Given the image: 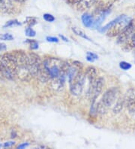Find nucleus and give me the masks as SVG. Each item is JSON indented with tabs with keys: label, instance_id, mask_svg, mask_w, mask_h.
<instances>
[{
	"label": "nucleus",
	"instance_id": "f257e3e1",
	"mask_svg": "<svg viewBox=\"0 0 135 149\" xmlns=\"http://www.w3.org/2000/svg\"><path fill=\"white\" fill-rule=\"evenodd\" d=\"M49 73L51 79L57 78L62 74L66 75L71 65L65 60L58 57H47L42 61Z\"/></svg>",
	"mask_w": 135,
	"mask_h": 149
},
{
	"label": "nucleus",
	"instance_id": "f03ea898",
	"mask_svg": "<svg viewBox=\"0 0 135 149\" xmlns=\"http://www.w3.org/2000/svg\"><path fill=\"white\" fill-rule=\"evenodd\" d=\"M86 80L87 78L85 75V72H83L81 69L76 75L75 78L69 82L70 92L73 96H78L83 93Z\"/></svg>",
	"mask_w": 135,
	"mask_h": 149
},
{
	"label": "nucleus",
	"instance_id": "7ed1b4c3",
	"mask_svg": "<svg viewBox=\"0 0 135 149\" xmlns=\"http://www.w3.org/2000/svg\"><path fill=\"white\" fill-rule=\"evenodd\" d=\"M0 59L2 60L4 64L6 65V67L9 69V71L11 72L15 76H17V63L16 58H15V55H14L12 51L1 54L0 55Z\"/></svg>",
	"mask_w": 135,
	"mask_h": 149
},
{
	"label": "nucleus",
	"instance_id": "20e7f679",
	"mask_svg": "<svg viewBox=\"0 0 135 149\" xmlns=\"http://www.w3.org/2000/svg\"><path fill=\"white\" fill-rule=\"evenodd\" d=\"M132 19L128 17L125 16L123 18L119 20V21L116 22L111 28L108 29L107 31V35L109 37H116L118 36L125 29V28L127 26Z\"/></svg>",
	"mask_w": 135,
	"mask_h": 149
},
{
	"label": "nucleus",
	"instance_id": "39448f33",
	"mask_svg": "<svg viewBox=\"0 0 135 149\" xmlns=\"http://www.w3.org/2000/svg\"><path fill=\"white\" fill-rule=\"evenodd\" d=\"M85 75H86V78L88 80V87H87V97L90 98L92 93L94 84H95L96 79L98 78L97 69L94 66H92V65L88 66L87 69H86V71H85Z\"/></svg>",
	"mask_w": 135,
	"mask_h": 149
},
{
	"label": "nucleus",
	"instance_id": "423d86ee",
	"mask_svg": "<svg viewBox=\"0 0 135 149\" xmlns=\"http://www.w3.org/2000/svg\"><path fill=\"white\" fill-rule=\"evenodd\" d=\"M29 55V69L30 72L31 74L33 77H36L37 73H38V69H39L40 65L42 64V61L41 60V57L39 55L34 52H29L28 53Z\"/></svg>",
	"mask_w": 135,
	"mask_h": 149
},
{
	"label": "nucleus",
	"instance_id": "0eeeda50",
	"mask_svg": "<svg viewBox=\"0 0 135 149\" xmlns=\"http://www.w3.org/2000/svg\"><path fill=\"white\" fill-rule=\"evenodd\" d=\"M118 93H119V91L117 87H111L103 94L101 101L105 104L106 107H110L116 102Z\"/></svg>",
	"mask_w": 135,
	"mask_h": 149
},
{
	"label": "nucleus",
	"instance_id": "6e6552de",
	"mask_svg": "<svg viewBox=\"0 0 135 149\" xmlns=\"http://www.w3.org/2000/svg\"><path fill=\"white\" fill-rule=\"evenodd\" d=\"M125 106L132 113H135V88L128 90L124 97Z\"/></svg>",
	"mask_w": 135,
	"mask_h": 149
},
{
	"label": "nucleus",
	"instance_id": "1a4fd4ad",
	"mask_svg": "<svg viewBox=\"0 0 135 149\" xmlns=\"http://www.w3.org/2000/svg\"><path fill=\"white\" fill-rule=\"evenodd\" d=\"M105 86V79L102 77H99L96 79L95 84L93 86V89H92V93L91 95V100H92V103H96V99L100 96L101 93Z\"/></svg>",
	"mask_w": 135,
	"mask_h": 149
},
{
	"label": "nucleus",
	"instance_id": "9d476101",
	"mask_svg": "<svg viewBox=\"0 0 135 149\" xmlns=\"http://www.w3.org/2000/svg\"><path fill=\"white\" fill-rule=\"evenodd\" d=\"M17 63V67L28 66L29 67V55L23 50H16L12 51Z\"/></svg>",
	"mask_w": 135,
	"mask_h": 149
},
{
	"label": "nucleus",
	"instance_id": "9b49d317",
	"mask_svg": "<svg viewBox=\"0 0 135 149\" xmlns=\"http://www.w3.org/2000/svg\"><path fill=\"white\" fill-rule=\"evenodd\" d=\"M134 28V20H132L130 21L129 24L127 25V26L125 28L124 30L118 36L117 42L118 43H123V42H126L129 38V37L132 35V33H133Z\"/></svg>",
	"mask_w": 135,
	"mask_h": 149
},
{
	"label": "nucleus",
	"instance_id": "f8f14e48",
	"mask_svg": "<svg viewBox=\"0 0 135 149\" xmlns=\"http://www.w3.org/2000/svg\"><path fill=\"white\" fill-rule=\"evenodd\" d=\"M66 75L62 74L57 78L51 79V87L55 91L60 92L62 91L65 84Z\"/></svg>",
	"mask_w": 135,
	"mask_h": 149
},
{
	"label": "nucleus",
	"instance_id": "ddd939ff",
	"mask_svg": "<svg viewBox=\"0 0 135 149\" xmlns=\"http://www.w3.org/2000/svg\"><path fill=\"white\" fill-rule=\"evenodd\" d=\"M0 11L5 14H13L15 11L12 0H0Z\"/></svg>",
	"mask_w": 135,
	"mask_h": 149
},
{
	"label": "nucleus",
	"instance_id": "4468645a",
	"mask_svg": "<svg viewBox=\"0 0 135 149\" xmlns=\"http://www.w3.org/2000/svg\"><path fill=\"white\" fill-rule=\"evenodd\" d=\"M36 77L42 83H46V82L49 81L51 80V77L49 75L48 72H47L45 66L44 65L43 63H42V64L40 65Z\"/></svg>",
	"mask_w": 135,
	"mask_h": 149
},
{
	"label": "nucleus",
	"instance_id": "2eb2a0df",
	"mask_svg": "<svg viewBox=\"0 0 135 149\" xmlns=\"http://www.w3.org/2000/svg\"><path fill=\"white\" fill-rule=\"evenodd\" d=\"M98 1L100 0H81L80 2L76 6V7L78 11H86L95 6Z\"/></svg>",
	"mask_w": 135,
	"mask_h": 149
},
{
	"label": "nucleus",
	"instance_id": "dca6fc26",
	"mask_svg": "<svg viewBox=\"0 0 135 149\" xmlns=\"http://www.w3.org/2000/svg\"><path fill=\"white\" fill-rule=\"evenodd\" d=\"M0 74L8 80H12L15 77L11 72L9 71V69L6 67V65L4 64L1 59H0Z\"/></svg>",
	"mask_w": 135,
	"mask_h": 149
},
{
	"label": "nucleus",
	"instance_id": "f3484780",
	"mask_svg": "<svg viewBox=\"0 0 135 149\" xmlns=\"http://www.w3.org/2000/svg\"><path fill=\"white\" fill-rule=\"evenodd\" d=\"M94 17L92 15H90L89 13H84L82 17H81V20L82 24H83L85 27L90 28L92 27L94 23Z\"/></svg>",
	"mask_w": 135,
	"mask_h": 149
},
{
	"label": "nucleus",
	"instance_id": "a211bd4d",
	"mask_svg": "<svg viewBox=\"0 0 135 149\" xmlns=\"http://www.w3.org/2000/svg\"><path fill=\"white\" fill-rule=\"evenodd\" d=\"M125 106V100L124 98H119L118 100H116L115 106H114V109H113V111L114 114H118L123 109V106Z\"/></svg>",
	"mask_w": 135,
	"mask_h": 149
},
{
	"label": "nucleus",
	"instance_id": "6ab92c4d",
	"mask_svg": "<svg viewBox=\"0 0 135 149\" xmlns=\"http://www.w3.org/2000/svg\"><path fill=\"white\" fill-rule=\"evenodd\" d=\"M71 31L73 32L74 34L77 35L78 36L81 37V38H84V39H86V40L89 41V42H92L91 38H90L88 36H87V35L86 34V33H85L83 30H82V29H79V28H78V27H76V26H73V27H71Z\"/></svg>",
	"mask_w": 135,
	"mask_h": 149
},
{
	"label": "nucleus",
	"instance_id": "aec40b11",
	"mask_svg": "<svg viewBox=\"0 0 135 149\" xmlns=\"http://www.w3.org/2000/svg\"><path fill=\"white\" fill-rule=\"evenodd\" d=\"M125 16V15H120V16L117 17L116 18H115L114 20H113L112 21H110V23H108L107 25H105V26H104L103 28H101V29H99V31L101 32V33H105V32L107 31L108 29H110V28H111L112 26H114V24L116 23V22H118L119 20H121L122 18H123Z\"/></svg>",
	"mask_w": 135,
	"mask_h": 149
},
{
	"label": "nucleus",
	"instance_id": "412c9836",
	"mask_svg": "<svg viewBox=\"0 0 135 149\" xmlns=\"http://www.w3.org/2000/svg\"><path fill=\"white\" fill-rule=\"evenodd\" d=\"M107 107L105 106V104L103 103L101 101L98 102V103L97 104L96 106V111H97V113L100 114V115H104L107 111Z\"/></svg>",
	"mask_w": 135,
	"mask_h": 149
},
{
	"label": "nucleus",
	"instance_id": "4be33fe9",
	"mask_svg": "<svg viewBox=\"0 0 135 149\" xmlns=\"http://www.w3.org/2000/svg\"><path fill=\"white\" fill-rule=\"evenodd\" d=\"M24 43L29 45V48H30L31 50H33V51L37 50L38 48V47H39V45H38V42L36 40H34V39H26V40L24 42Z\"/></svg>",
	"mask_w": 135,
	"mask_h": 149
},
{
	"label": "nucleus",
	"instance_id": "5701e85b",
	"mask_svg": "<svg viewBox=\"0 0 135 149\" xmlns=\"http://www.w3.org/2000/svg\"><path fill=\"white\" fill-rule=\"evenodd\" d=\"M25 23L27 24L28 26H30V27H33L35 25L38 24V19L36 18L35 17H27L26 18Z\"/></svg>",
	"mask_w": 135,
	"mask_h": 149
},
{
	"label": "nucleus",
	"instance_id": "b1692460",
	"mask_svg": "<svg viewBox=\"0 0 135 149\" xmlns=\"http://www.w3.org/2000/svg\"><path fill=\"white\" fill-rule=\"evenodd\" d=\"M86 58H87V60L88 62L93 63L98 59V56L96 54L88 51L87 53V57H86Z\"/></svg>",
	"mask_w": 135,
	"mask_h": 149
},
{
	"label": "nucleus",
	"instance_id": "393cba45",
	"mask_svg": "<svg viewBox=\"0 0 135 149\" xmlns=\"http://www.w3.org/2000/svg\"><path fill=\"white\" fill-rule=\"evenodd\" d=\"M21 25V23L18 21L17 19H14V20H11L9 21L6 22V24L3 26V28H8V27H12V26H20Z\"/></svg>",
	"mask_w": 135,
	"mask_h": 149
},
{
	"label": "nucleus",
	"instance_id": "a878e982",
	"mask_svg": "<svg viewBox=\"0 0 135 149\" xmlns=\"http://www.w3.org/2000/svg\"><path fill=\"white\" fill-rule=\"evenodd\" d=\"M25 35L27 37L29 38H33L36 36V32L35 31L34 29L30 26H27L25 29Z\"/></svg>",
	"mask_w": 135,
	"mask_h": 149
},
{
	"label": "nucleus",
	"instance_id": "bb28decb",
	"mask_svg": "<svg viewBox=\"0 0 135 149\" xmlns=\"http://www.w3.org/2000/svg\"><path fill=\"white\" fill-rule=\"evenodd\" d=\"M43 18L45 21L48 22V23H53V22L55 21L56 18L55 17L53 16L51 14H48V13H45L43 15Z\"/></svg>",
	"mask_w": 135,
	"mask_h": 149
},
{
	"label": "nucleus",
	"instance_id": "cd10ccee",
	"mask_svg": "<svg viewBox=\"0 0 135 149\" xmlns=\"http://www.w3.org/2000/svg\"><path fill=\"white\" fill-rule=\"evenodd\" d=\"M0 40L2 41H12L14 40V36L9 33L0 34Z\"/></svg>",
	"mask_w": 135,
	"mask_h": 149
},
{
	"label": "nucleus",
	"instance_id": "c85d7f7f",
	"mask_svg": "<svg viewBox=\"0 0 135 149\" xmlns=\"http://www.w3.org/2000/svg\"><path fill=\"white\" fill-rule=\"evenodd\" d=\"M119 67L124 71H128L132 68V65L129 63H127L125 61H122V62L119 63Z\"/></svg>",
	"mask_w": 135,
	"mask_h": 149
},
{
	"label": "nucleus",
	"instance_id": "c756f323",
	"mask_svg": "<svg viewBox=\"0 0 135 149\" xmlns=\"http://www.w3.org/2000/svg\"><path fill=\"white\" fill-rule=\"evenodd\" d=\"M46 41L51 43H58L59 42V38L55 36H47L46 37Z\"/></svg>",
	"mask_w": 135,
	"mask_h": 149
},
{
	"label": "nucleus",
	"instance_id": "7c9ffc66",
	"mask_svg": "<svg viewBox=\"0 0 135 149\" xmlns=\"http://www.w3.org/2000/svg\"><path fill=\"white\" fill-rule=\"evenodd\" d=\"M15 145V141H11V142H6L2 145L4 148H10V147H12Z\"/></svg>",
	"mask_w": 135,
	"mask_h": 149
},
{
	"label": "nucleus",
	"instance_id": "2f4dec72",
	"mask_svg": "<svg viewBox=\"0 0 135 149\" xmlns=\"http://www.w3.org/2000/svg\"><path fill=\"white\" fill-rule=\"evenodd\" d=\"M81 0H67V3L71 6H77Z\"/></svg>",
	"mask_w": 135,
	"mask_h": 149
},
{
	"label": "nucleus",
	"instance_id": "473e14b6",
	"mask_svg": "<svg viewBox=\"0 0 135 149\" xmlns=\"http://www.w3.org/2000/svg\"><path fill=\"white\" fill-rule=\"evenodd\" d=\"M29 146V144L28 143V142H24V143L20 144V145L17 146V148L18 149H24V148H27Z\"/></svg>",
	"mask_w": 135,
	"mask_h": 149
},
{
	"label": "nucleus",
	"instance_id": "72a5a7b5",
	"mask_svg": "<svg viewBox=\"0 0 135 149\" xmlns=\"http://www.w3.org/2000/svg\"><path fill=\"white\" fill-rule=\"evenodd\" d=\"M7 50V46L5 43L0 42V52H3Z\"/></svg>",
	"mask_w": 135,
	"mask_h": 149
},
{
	"label": "nucleus",
	"instance_id": "f704fd0d",
	"mask_svg": "<svg viewBox=\"0 0 135 149\" xmlns=\"http://www.w3.org/2000/svg\"><path fill=\"white\" fill-rule=\"evenodd\" d=\"M73 65L77 66V67L80 68V69H82V68H83V63L79 62V61H74V62H73Z\"/></svg>",
	"mask_w": 135,
	"mask_h": 149
},
{
	"label": "nucleus",
	"instance_id": "c9c22d12",
	"mask_svg": "<svg viewBox=\"0 0 135 149\" xmlns=\"http://www.w3.org/2000/svg\"><path fill=\"white\" fill-rule=\"evenodd\" d=\"M59 36H60V38H62V40H63V41H64V42H69V38H66V37H65V36H63V35L60 34V35H59Z\"/></svg>",
	"mask_w": 135,
	"mask_h": 149
},
{
	"label": "nucleus",
	"instance_id": "e433bc0d",
	"mask_svg": "<svg viewBox=\"0 0 135 149\" xmlns=\"http://www.w3.org/2000/svg\"><path fill=\"white\" fill-rule=\"evenodd\" d=\"M131 44L132 45V46L135 45V33H134L132 36V38H131Z\"/></svg>",
	"mask_w": 135,
	"mask_h": 149
},
{
	"label": "nucleus",
	"instance_id": "4c0bfd02",
	"mask_svg": "<svg viewBox=\"0 0 135 149\" xmlns=\"http://www.w3.org/2000/svg\"><path fill=\"white\" fill-rule=\"evenodd\" d=\"M12 1H15V2H20V3H24V2H25L26 0H12Z\"/></svg>",
	"mask_w": 135,
	"mask_h": 149
},
{
	"label": "nucleus",
	"instance_id": "58836bf2",
	"mask_svg": "<svg viewBox=\"0 0 135 149\" xmlns=\"http://www.w3.org/2000/svg\"><path fill=\"white\" fill-rule=\"evenodd\" d=\"M1 78H2V75H1V74H0V79H1Z\"/></svg>",
	"mask_w": 135,
	"mask_h": 149
},
{
	"label": "nucleus",
	"instance_id": "ea45409f",
	"mask_svg": "<svg viewBox=\"0 0 135 149\" xmlns=\"http://www.w3.org/2000/svg\"><path fill=\"white\" fill-rule=\"evenodd\" d=\"M2 145H0V148H1V147H2Z\"/></svg>",
	"mask_w": 135,
	"mask_h": 149
}]
</instances>
